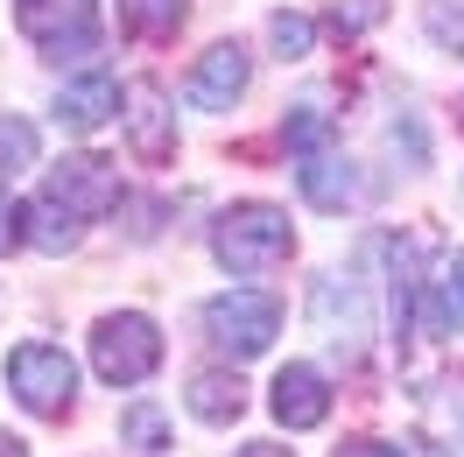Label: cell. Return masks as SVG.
<instances>
[{"mask_svg": "<svg viewBox=\"0 0 464 457\" xmlns=\"http://www.w3.org/2000/svg\"><path fill=\"white\" fill-rule=\"evenodd\" d=\"M43 198L63 204L71 219H106L120 204V170L99 162V155H63L57 170H50V183H43Z\"/></svg>", "mask_w": 464, "mask_h": 457, "instance_id": "cell-6", "label": "cell"}, {"mask_svg": "<svg viewBox=\"0 0 464 457\" xmlns=\"http://www.w3.org/2000/svg\"><path fill=\"white\" fill-rule=\"evenodd\" d=\"M282 331V303L261 296V288H232V296H211L204 303V338L218 345L226 359H261Z\"/></svg>", "mask_w": 464, "mask_h": 457, "instance_id": "cell-2", "label": "cell"}, {"mask_svg": "<svg viewBox=\"0 0 464 457\" xmlns=\"http://www.w3.org/2000/svg\"><path fill=\"white\" fill-rule=\"evenodd\" d=\"M35 127L22 113H0V183H7V176H22V170H35Z\"/></svg>", "mask_w": 464, "mask_h": 457, "instance_id": "cell-17", "label": "cell"}, {"mask_svg": "<svg viewBox=\"0 0 464 457\" xmlns=\"http://www.w3.org/2000/svg\"><path fill=\"white\" fill-rule=\"evenodd\" d=\"M380 15H387V0H338V7H331V29L359 35V29H373Z\"/></svg>", "mask_w": 464, "mask_h": 457, "instance_id": "cell-21", "label": "cell"}, {"mask_svg": "<svg viewBox=\"0 0 464 457\" xmlns=\"http://www.w3.org/2000/svg\"><path fill=\"white\" fill-rule=\"evenodd\" d=\"M275 423L282 429H317L331 415V394H324V373L317 366H282L275 373Z\"/></svg>", "mask_w": 464, "mask_h": 457, "instance_id": "cell-10", "label": "cell"}, {"mask_svg": "<svg viewBox=\"0 0 464 457\" xmlns=\"http://www.w3.org/2000/svg\"><path fill=\"white\" fill-rule=\"evenodd\" d=\"M0 457H29V443L22 436H0Z\"/></svg>", "mask_w": 464, "mask_h": 457, "instance_id": "cell-25", "label": "cell"}, {"mask_svg": "<svg viewBox=\"0 0 464 457\" xmlns=\"http://www.w3.org/2000/svg\"><path fill=\"white\" fill-rule=\"evenodd\" d=\"M289 247H295L289 211H275V204H232L226 219L211 226V254L232 275H267V267L289 260Z\"/></svg>", "mask_w": 464, "mask_h": 457, "instance_id": "cell-1", "label": "cell"}, {"mask_svg": "<svg viewBox=\"0 0 464 457\" xmlns=\"http://www.w3.org/2000/svg\"><path fill=\"white\" fill-rule=\"evenodd\" d=\"M267 43L282 50V63H295V57H310L317 29H310V15H275V22H267Z\"/></svg>", "mask_w": 464, "mask_h": 457, "instance_id": "cell-18", "label": "cell"}, {"mask_svg": "<svg viewBox=\"0 0 464 457\" xmlns=\"http://www.w3.org/2000/svg\"><path fill=\"white\" fill-rule=\"evenodd\" d=\"M22 226H29V247H43V254H63V247L78 239V219H71L63 204H50V198H35L29 211H22Z\"/></svg>", "mask_w": 464, "mask_h": 457, "instance_id": "cell-15", "label": "cell"}, {"mask_svg": "<svg viewBox=\"0 0 464 457\" xmlns=\"http://www.w3.org/2000/svg\"><path fill=\"white\" fill-rule=\"evenodd\" d=\"M92 366H99L106 387H141L148 373L162 366V331H155L141 310L106 316V324L92 331Z\"/></svg>", "mask_w": 464, "mask_h": 457, "instance_id": "cell-3", "label": "cell"}, {"mask_svg": "<svg viewBox=\"0 0 464 457\" xmlns=\"http://www.w3.org/2000/svg\"><path fill=\"white\" fill-rule=\"evenodd\" d=\"M282 134H289L295 155H317V148H331V120H324L317 106H303V113H289V127H282Z\"/></svg>", "mask_w": 464, "mask_h": 457, "instance_id": "cell-20", "label": "cell"}, {"mask_svg": "<svg viewBox=\"0 0 464 457\" xmlns=\"http://www.w3.org/2000/svg\"><path fill=\"white\" fill-rule=\"evenodd\" d=\"M422 22H430V35L443 43V50H458V57H464V0H430Z\"/></svg>", "mask_w": 464, "mask_h": 457, "instance_id": "cell-19", "label": "cell"}, {"mask_svg": "<svg viewBox=\"0 0 464 457\" xmlns=\"http://www.w3.org/2000/svg\"><path fill=\"white\" fill-rule=\"evenodd\" d=\"M458 113H464V106H458Z\"/></svg>", "mask_w": 464, "mask_h": 457, "instance_id": "cell-27", "label": "cell"}, {"mask_svg": "<svg viewBox=\"0 0 464 457\" xmlns=\"http://www.w3.org/2000/svg\"><path fill=\"white\" fill-rule=\"evenodd\" d=\"M310 324H317V338L331 345V352L359 359V345L373 338V316H366V288H359V282H338V275H324L317 296H310Z\"/></svg>", "mask_w": 464, "mask_h": 457, "instance_id": "cell-7", "label": "cell"}, {"mask_svg": "<svg viewBox=\"0 0 464 457\" xmlns=\"http://www.w3.org/2000/svg\"><path fill=\"white\" fill-rule=\"evenodd\" d=\"M120 22L148 43H162V35L183 29V0H120Z\"/></svg>", "mask_w": 464, "mask_h": 457, "instance_id": "cell-16", "label": "cell"}, {"mask_svg": "<svg viewBox=\"0 0 464 457\" xmlns=\"http://www.w3.org/2000/svg\"><path fill=\"white\" fill-rule=\"evenodd\" d=\"M14 29L43 57H85L99 43V0H14Z\"/></svg>", "mask_w": 464, "mask_h": 457, "instance_id": "cell-4", "label": "cell"}, {"mask_svg": "<svg viewBox=\"0 0 464 457\" xmlns=\"http://www.w3.org/2000/svg\"><path fill=\"white\" fill-rule=\"evenodd\" d=\"M338 457H408V451H387V443H345Z\"/></svg>", "mask_w": 464, "mask_h": 457, "instance_id": "cell-24", "label": "cell"}, {"mask_svg": "<svg viewBox=\"0 0 464 457\" xmlns=\"http://www.w3.org/2000/svg\"><path fill=\"white\" fill-rule=\"evenodd\" d=\"M295 183H303V198L317 204V211H345V204L359 198V176H352V162H338L331 148H317V155H303V170H295Z\"/></svg>", "mask_w": 464, "mask_h": 457, "instance_id": "cell-12", "label": "cell"}, {"mask_svg": "<svg viewBox=\"0 0 464 457\" xmlns=\"http://www.w3.org/2000/svg\"><path fill=\"white\" fill-rule=\"evenodd\" d=\"M127 134H134L141 162H169L176 155V113L162 106L155 85H127Z\"/></svg>", "mask_w": 464, "mask_h": 457, "instance_id": "cell-9", "label": "cell"}, {"mask_svg": "<svg viewBox=\"0 0 464 457\" xmlns=\"http://www.w3.org/2000/svg\"><path fill=\"white\" fill-rule=\"evenodd\" d=\"M127 443H141V451H155L162 443V408H127Z\"/></svg>", "mask_w": 464, "mask_h": 457, "instance_id": "cell-22", "label": "cell"}, {"mask_svg": "<svg viewBox=\"0 0 464 457\" xmlns=\"http://www.w3.org/2000/svg\"><path fill=\"white\" fill-rule=\"evenodd\" d=\"M7 387L22 394L29 415H63V408H71V387H78V366L63 359L57 345H14V352H7Z\"/></svg>", "mask_w": 464, "mask_h": 457, "instance_id": "cell-5", "label": "cell"}, {"mask_svg": "<svg viewBox=\"0 0 464 457\" xmlns=\"http://www.w3.org/2000/svg\"><path fill=\"white\" fill-rule=\"evenodd\" d=\"M239 92H246V50H239V43H211L198 57V71L183 78V99L204 106V113H226Z\"/></svg>", "mask_w": 464, "mask_h": 457, "instance_id": "cell-8", "label": "cell"}, {"mask_svg": "<svg viewBox=\"0 0 464 457\" xmlns=\"http://www.w3.org/2000/svg\"><path fill=\"white\" fill-rule=\"evenodd\" d=\"M239 457H289V451H275V443H246Z\"/></svg>", "mask_w": 464, "mask_h": 457, "instance_id": "cell-26", "label": "cell"}, {"mask_svg": "<svg viewBox=\"0 0 464 457\" xmlns=\"http://www.w3.org/2000/svg\"><path fill=\"white\" fill-rule=\"evenodd\" d=\"M14 239H22V211H14V204H7V190H0V254H7Z\"/></svg>", "mask_w": 464, "mask_h": 457, "instance_id": "cell-23", "label": "cell"}, {"mask_svg": "<svg viewBox=\"0 0 464 457\" xmlns=\"http://www.w3.org/2000/svg\"><path fill=\"white\" fill-rule=\"evenodd\" d=\"M239 408H246L239 373H198L190 380V415L198 423H239Z\"/></svg>", "mask_w": 464, "mask_h": 457, "instance_id": "cell-14", "label": "cell"}, {"mask_svg": "<svg viewBox=\"0 0 464 457\" xmlns=\"http://www.w3.org/2000/svg\"><path fill=\"white\" fill-rule=\"evenodd\" d=\"M106 113H120L113 71H85L78 85H63V92H57V127H71V134H92Z\"/></svg>", "mask_w": 464, "mask_h": 457, "instance_id": "cell-11", "label": "cell"}, {"mask_svg": "<svg viewBox=\"0 0 464 457\" xmlns=\"http://www.w3.org/2000/svg\"><path fill=\"white\" fill-rule=\"evenodd\" d=\"M422 331H430V338H450V331H464V247L443 260V282H430Z\"/></svg>", "mask_w": 464, "mask_h": 457, "instance_id": "cell-13", "label": "cell"}]
</instances>
